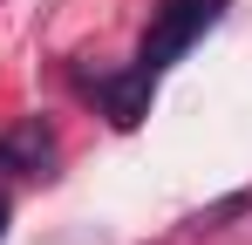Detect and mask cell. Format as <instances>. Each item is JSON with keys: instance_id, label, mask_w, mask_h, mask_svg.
Returning <instances> with one entry per match:
<instances>
[{"instance_id": "7a4b0ae2", "label": "cell", "mask_w": 252, "mask_h": 245, "mask_svg": "<svg viewBox=\"0 0 252 245\" xmlns=\"http://www.w3.org/2000/svg\"><path fill=\"white\" fill-rule=\"evenodd\" d=\"M62 163V136L48 116H21L14 129H0V170L7 177H48Z\"/></svg>"}, {"instance_id": "6da1fadb", "label": "cell", "mask_w": 252, "mask_h": 245, "mask_svg": "<svg viewBox=\"0 0 252 245\" xmlns=\"http://www.w3.org/2000/svg\"><path fill=\"white\" fill-rule=\"evenodd\" d=\"M218 21H225V0H157V21H150V34L136 48V68L143 75H164L170 61L191 55Z\"/></svg>"}, {"instance_id": "277c9868", "label": "cell", "mask_w": 252, "mask_h": 245, "mask_svg": "<svg viewBox=\"0 0 252 245\" xmlns=\"http://www.w3.org/2000/svg\"><path fill=\"white\" fill-rule=\"evenodd\" d=\"M246 204H252V191H239V198H225V204H211V211H198L191 225H198V232H218V225H225V218H239Z\"/></svg>"}, {"instance_id": "3957f363", "label": "cell", "mask_w": 252, "mask_h": 245, "mask_svg": "<svg viewBox=\"0 0 252 245\" xmlns=\"http://www.w3.org/2000/svg\"><path fill=\"white\" fill-rule=\"evenodd\" d=\"M89 95L102 102V116L116 122V129H136V122L150 116V102H157V75H143V68L129 61V68H116V75H95Z\"/></svg>"}, {"instance_id": "5b68a950", "label": "cell", "mask_w": 252, "mask_h": 245, "mask_svg": "<svg viewBox=\"0 0 252 245\" xmlns=\"http://www.w3.org/2000/svg\"><path fill=\"white\" fill-rule=\"evenodd\" d=\"M7 218H14V204H7V198H0V239H7Z\"/></svg>"}]
</instances>
